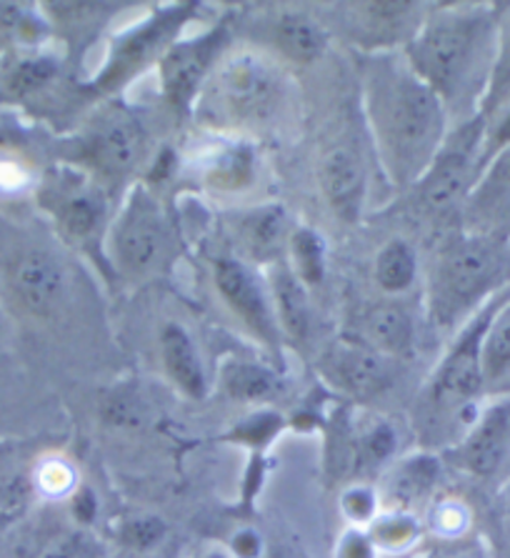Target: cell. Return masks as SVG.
Segmentation results:
<instances>
[{"label":"cell","mask_w":510,"mask_h":558,"mask_svg":"<svg viewBox=\"0 0 510 558\" xmlns=\"http://www.w3.org/2000/svg\"><path fill=\"white\" fill-rule=\"evenodd\" d=\"M365 75L368 121L382 166L396 183H418L448 135V108L408 63L380 58Z\"/></svg>","instance_id":"cell-1"},{"label":"cell","mask_w":510,"mask_h":558,"mask_svg":"<svg viewBox=\"0 0 510 558\" xmlns=\"http://www.w3.org/2000/svg\"><path fill=\"white\" fill-rule=\"evenodd\" d=\"M498 44V15L490 8L440 11L408 40L405 63L446 108L473 90H478L481 106Z\"/></svg>","instance_id":"cell-2"},{"label":"cell","mask_w":510,"mask_h":558,"mask_svg":"<svg viewBox=\"0 0 510 558\" xmlns=\"http://www.w3.org/2000/svg\"><path fill=\"white\" fill-rule=\"evenodd\" d=\"M510 241L465 233L450 241L430 270V318L440 328H453L471 318L483 303L510 283Z\"/></svg>","instance_id":"cell-3"},{"label":"cell","mask_w":510,"mask_h":558,"mask_svg":"<svg viewBox=\"0 0 510 558\" xmlns=\"http://www.w3.org/2000/svg\"><path fill=\"white\" fill-rule=\"evenodd\" d=\"M283 98V73L258 53L220 58L201 90L198 111L212 125L243 129L268 121Z\"/></svg>","instance_id":"cell-4"},{"label":"cell","mask_w":510,"mask_h":558,"mask_svg":"<svg viewBox=\"0 0 510 558\" xmlns=\"http://www.w3.org/2000/svg\"><path fill=\"white\" fill-rule=\"evenodd\" d=\"M510 295V283L503 291H498L490 301L467 318L461 336L450 345L446 359L430 380L428 401L433 409H440L453 416L458 426L465 430L473 426L478 418L481 405L478 399L486 388V374H483V341H486L488 326L496 311L503 306V301Z\"/></svg>","instance_id":"cell-5"},{"label":"cell","mask_w":510,"mask_h":558,"mask_svg":"<svg viewBox=\"0 0 510 558\" xmlns=\"http://www.w3.org/2000/svg\"><path fill=\"white\" fill-rule=\"evenodd\" d=\"M483 146H486V121L478 113L446 135L428 171L415 183L428 214L444 216L465 206L473 185L481 179Z\"/></svg>","instance_id":"cell-6"},{"label":"cell","mask_w":510,"mask_h":558,"mask_svg":"<svg viewBox=\"0 0 510 558\" xmlns=\"http://www.w3.org/2000/svg\"><path fill=\"white\" fill-rule=\"evenodd\" d=\"M113 256L125 276L150 278L173 258V231L148 189H133L113 226Z\"/></svg>","instance_id":"cell-7"},{"label":"cell","mask_w":510,"mask_h":558,"mask_svg":"<svg viewBox=\"0 0 510 558\" xmlns=\"http://www.w3.org/2000/svg\"><path fill=\"white\" fill-rule=\"evenodd\" d=\"M193 13V3L170 5L153 13L150 19L123 33V36H118L110 46L106 65L100 68L98 78L93 81V93L123 88L127 81H133L148 65L158 63L166 56V50L175 44L178 33L191 21Z\"/></svg>","instance_id":"cell-8"},{"label":"cell","mask_w":510,"mask_h":558,"mask_svg":"<svg viewBox=\"0 0 510 558\" xmlns=\"http://www.w3.org/2000/svg\"><path fill=\"white\" fill-rule=\"evenodd\" d=\"M228 46V31L223 25L203 33L198 38L175 40L158 61V75L163 96L175 111L189 113L195 98L210 78L212 68L223 58Z\"/></svg>","instance_id":"cell-9"},{"label":"cell","mask_w":510,"mask_h":558,"mask_svg":"<svg viewBox=\"0 0 510 558\" xmlns=\"http://www.w3.org/2000/svg\"><path fill=\"white\" fill-rule=\"evenodd\" d=\"M143 154H146V133L141 121L118 108L96 118L83 138L85 160L108 179L131 173L141 163Z\"/></svg>","instance_id":"cell-10"},{"label":"cell","mask_w":510,"mask_h":558,"mask_svg":"<svg viewBox=\"0 0 510 558\" xmlns=\"http://www.w3.org/2000/svg\"><path fill=\"white\" fill-rule=\"evenodd\" d=\"M8 286L19 306L36 318H50L65 301V270L42 248H23L8 260Z\"/></svg>","instance_id":"cell-11"},{"label":"cell","mask_w":510,"mask_h":558,"mask_svg":"<svg viewBox=\"0 0 510 558\" xmlns=\"http://www.w3.org/2000/svg\"><path fill=\"white\" fill-rule=\"evenodd\" d=\"M320 374L330 386L353 399H371L380 396L393 384V374L382 353L363 341H336L320 359Z\"/></svg>","instance_id":"cell-12"},{"label":"cell","mask_w":510,"mask_h":558,"mask_svg":"<svg viewBox=\"0 0 510 558\" xmlns=\"http://www.w3.org/2000/svg\"><path fill=\"white\" fill-rule=\"evenodd\" d=\"M212 281L220 299L233 311V316L258 336L263 343L278 345V324L276 313L263 293L260 283L238 258H216L212 260Z\"/></svg>","instance_id":"cell-13"},{"label":"cell","mask_w":510,"mask_h":558,"mask_svg":"<svg viewBox=\"0 0 510 558\" xmlns=\"http://www.w3.org/2000/svg\"><path fill=\"white\" fill-rule=\"evenodd\" d=\"M510 456V396L481 409L456 448L458 466L478 478L496 476Z\"/></svg>","instance_id":"cell-14"},{"label":"cell","mask_w":510,"mask_h":558,"mask_svg":"<svg viewBox=\"0 0 510 558\" xmlns=\"http://www.w3.org/2000/svg\"><path fill=\"white\" fill-rule=\"evenodd\" d=\"M463 210L471 233L510 241V146L483 166Z\"/></svg>","instance_id":"cell-15"},{"label":"cell","mask_w":510,"mask_h":558,"mask_svg":"<svg viewBox=\"0 0 510 558\" xmlns=\"http://www.w3.org/2000/svg\"><path fill=\"white\" fill-rule=\"evenodd\" d=\"M42 198H46L48 210L58 221V228L71 241L85 243L98 233L106 208L96 191H88L81 183H65L50 185V189L42 191Z\"/></svg>","instance_id":"cell-16"},{"label":"cell","mask_w":510,"mask_h":558,"mask_svg":"<svg viewBox=\"0 0 510 558\" xmlns=\"http://www.w3.org/2000/svg\"><path fill=\"white\" fill-rule=\"evenodd\" d=\"M320 189L338 218L348 223L359 221L365 198V171L351 150L338 148L323 158Z\"/></svg>","instance_id":"cell-17"},{"label":"cell","mask_w":510,"mask_h":558,"mask_svg":"<svg viewBox=\"0 0 510 558\" xmlns=\"http://www.w3.org/2000/svg\"><path fill=\"white\" fill-rule=\"evenodd\" d=\"M160 356L173 384L191 399H206L208 380L198 356V349L191 341L189 331L178 324H166L160 331Z\"/></svg>","instance_id":"cell-18"},{"label":"cell","mask_w":510,"mask_h":558,"mask_svg":"<svg viewBox=\"0 0 510 558\" xmlns=\"http://www.w3.org/2000/svg\"><path fill=\"white\" fill-rule=\"evenodd\" d=\"M363 343L378 353L408 356L413 349V320L398 303H378L363 313Z\"/></svg>","instance_id":"cell-19"},{"label":"cell","mask_w":510,"mask_h":558,"mask_svg":"<svg viewBox=\"0 0 510 558\" xmlns=\"http://www.w3.org/2000/svg\"><path fill=\"white\" fill-rule=\"evenodd\" d=\"M58 75V61L42 53H28L15 58L0 71V98L11 104L36 98Z\"/></svg>","instance_id":"cell-20"},{"label":"cell","mask_w":510,"mask_h":558,"mask_svg":"<svg viewBox=\"0 0 510 558\" xmlns=\"http://www.w3.org/2000/svg\"><path fill=\"white\" fill-rule=\"evenodd\" d=\"M274 44L295 63L318 61L326 50L328 36L318 21L303 13H280L274 23Z\"/></svg>","instance_id":"cell-21"},{"label":"cell","mask_w":510,"mask_h":558,"mask_svg":"<svg viewBox=\"0 0 510 558\" xmlns=\"http://www.w3.org/2000/svg\"><path fill=\"white\" fill-rule=\"evenodd\" d=\"M238 233H241L238 239L243 248L258 260H276L283 253L286 243L291 241L286 231V214L276 206L251 210L238 223Z\"/></svg>","instance_id":"cell-22"},{"label":"cell","mask_w":510,"mask_h":558,"mask_svg":"<svg viewBox=\"0 0 510 558\" xmlns=\"http://www.w3.org/2000/svg\"><path fill=\"white\" fill-rule=\"evenodd\" d=\"M274 295L280 328L293 341H305L311 333V303L308 293L301 278H298L291 266L280 264L274 274Z\"/></svg>","instance_id":"cell-23"},{"label":"cell","mask_w":510,"mask_h":558,"mask_svg":"<svg viewBox=\"0 0 510 558\" xmlns=\"http://www.w3.org/2000/svg\"><path fill=\"white\" fill-rule=\"evenodd\" d=\"M28 453L15 441H0V513H19L33 494Z\"/></svg>","instance_id":"cell-24"},{"label":"cell","mask_w":510,"mask_h":558,"mask_svg":"<svg viewBox=\"0 0 510 558\" xmlns=\"http://www.w3.org/2000/svg\"><path fill=\"white\" fill-rule=\"evenodd\" d=\"M223 388L235 401H266L278 393V376L274 371L248 361H231L223 368Z\"/></svg>","instance_id":"cell-25"},{"label":"cell","mask_w":510,"mask_h":558,"mask_svg":"<svg viewBox=\"0 0 510 558\" xmlns=\"http://www.w3.org/2000/svg\"><path fill=\"white\" fill-rule=\"evenodd\" d=\"M418 274V258L405 241H388L378 251L376 258V281L386 293H401L411 289Z\"/></svg>","instance_id":"cell-26"},{"label":"cell","mask_w":510,"mask_h":558,"mask_svg":"<svg viewBox=\"0 0 510 558\" xmlns=\"http://www.w3.org/2000/svg\"><path fill=\"white\" fill-rule=\"evenodd\" d=\"M288 248L293 253L291 270L301 278L305 289L320 286L326 278V246H323L320 235L313 228H295Z\"/></svg>","instance_id":"cell-27"},{"label":"cell","mask_w":510,"mask_h":558,"mask_svg":"<svg viewBox=\"0 0 510 558\" xmlns=\"http://www.w3.org/2000/svg\"><path fill=\"white\" fill-rule=\"evenodd\" d=\"M510 371V295L493 316L483 341V374L486 384L500 380Z\"/></svg>","instance_id":"cell-28"},{"label":"cell","mask_w":510,"mask_h":558,"mask_svg":"<svg viewBox=\"0 0 510 558\" xmlns=\"http://www.w3.org/2000/svg\"><path fill=\"white\" fill-rule=\"evenodd\" d=\"M508 106H510V33L508 36H500L496 61H493L486 90H483V98L478 106V116L488 125L490 121H496Z\"/></svg>","instance_id":"cell-29"},{"label":"cell","mask_w":510,"mask_h":558,"mask_svg":"<svg viewBox=\"0 0 510 558\" xmlns=\"http://www.w3.org/2000/svg\"><path fill=\"white\" fill-rule=\"evenodd\" d=\"M353 13H359V21L365 23L368 33L382 31H401L403 25L413 19L418 5L408 0H376V3H355L351 5Z\"/></svg>","instance_id":"cell-30"},{"label":"cell","mask_w":510,"mask_h":558,"mask_svg":"<svg viewBox=\"0 0 510 558\" xmlns=\"http://www.w3.org/2000/svg\"><path fill=\"white\" fill-rule=\"evenodd\" d=\"M436 478H438L436 461L430 459L408 461L393 478V496L398 498V504L403 506L418 501V498H423V494L430 492L433 484H436Z\"/></svg>","instance_id":"cell-31"},{"label":"cell","mask_w":510,"mask_h":558,"mask_svg":"<svg viewBox=\"0 0 510 558\" xmlns=\"http://www.w3.org/2000/svg\"><path fill=\"white\" fill-rule=\"evenodd\" d=\"M393 448H396L393 428L388 424H373L371 428H365L353 444L355 469L380 466V463L393 453Z\"/></svg>","instance_id":"cell-32"},{"label":"cell","mask_w":510,"mask_h":558,"mask_svg":"<svg viewBox=\"0 0 510 558\" xmlns=\"http://www.w3.org/2000/svg\"><path fill=\"white\" fill-rule=\"evenodd\" d=\"M42 33V19L23 3H0V36H11L21 44H36Z\"/></svg>","instance_id":"cell-33"},{"label":"cell","mask_w":510,"mask_h":558,"mask_svg":"<svg viewBox=\"0 0 510 558\" xmlns=\"http://www.w3.org/2000/svg\"><path fill=\"white\" fill-rule=\"evenodd\" d=\"M166 536V523L158 519V515H133L121 526V541L125 546L138 548V551H146V548L156 546Z\"/></svg>","instance_id":"cell-34"},{"label":"cell","mask_w":510,"mask_h":558,"mask_svg":"<svg viewBox=\"0 0 510 558\" xmlns=\"http://www.w3.org/2000/svg\"><path fill=\"white\" fill-rule=\"evenodd\" d=\"M415 534H418V526H415V521L405 513L386 515V519H380L376 526H373V541H378L380 546L388 548L411 544Z\"/></svg>","instance_id":"cell-35"},{"label":"cell","mask_w":510,"mask_h":558,"mask_svg":"<svg viewBox=\"0 0 510 558\" xmlns=\"http://www.w3.org/2000/svg\"><path fill=\"white\" fill-rule=\"evenodd\" d=\"M251 154L245 148H235L231 154L220 158L216 171L210 173V179L218 185H228V189H238V185L251 179Z\"/></svg>","instance_id":"cell-36"},{"label":"cell","mask_w":510,"mask_h":558,"mask_svg":"<svg viewBox=\"0 0 510 558\" xmlns=\"http://www.w3.org/2000/svg\"><path fill=\"white\" fill-rule=\"evenodd\" d=\"M33 486L48 496H63L73 486V471L63 461H46L33 471Z\"/></svg>","instance_id":"cell-37"},{"label":"cell","mask_w":510,"mask_h":558,"mask_svg":"<svg viewBox=\"0 0 510 558\" xmlns=\"http://www.w3.org/2000/svg\"><path fill=\"white\" fill-rule=\"evenodd\" d=\"M40 558H98V546L85 534H65L50 541Z\"/></svg>","instance_id":"cell-38"},{"label":"cell","mask_w":510,"mask_h":558,"mask_svg":"<svg viewBox=\"0 0 510 558\" xmlns=\"http://www.w3.org/2000/svg\"><path fill=\"white\" fill-rule=\"evenodd\" d=\"M508 146H510V106L496 118V121H490L486 125V146H483V166H486L493 156L500 154V150L508 148Z\"/></svg>","instance_id":"cell-39"},{"label":"cell","mask_w":510,"mask_h":558,"mask_svg":"<svg viewBox=\"0 0 510 558\" xmlns=\"http://www.w3.org/2000/svg\"><path fill=\"white\" fill-rule=\"evenodd\" d=\"M343 511L351 515L353 521H368L376 513V496L368 488H351L343 498Z\"/></svg>","instance_id":"cell-40"},{"label":"cell","mask_w":510,"mask_h":558,"mask_svg":"<svg viewBox=\"0 0 510 558\" xmlns=\"http://www.w3.org/2000/svg\"><path fill=\"white\" fill-rule=\"evenodd\" d=\"M465 521H467V513L463 506H458V504L440 506V511H438V529L440 531H446V534H458V531L465 526Z\"/></svg>","instance_id":"cell-41"},{"label":"cell","mask_w":510,"mask_h":558,"mask_svg":"<svg viewBox=\"0 0 510 558\" xmlns=\"http://www.w3.org/2000/svg\"><path fill=\"white\" fill-rule=\"evenodd\" d=\"M371 556H373L371 541L363 534H348L338 551V558H371Z\"/></svg>","instance_id":"cell-42"},{"label":"cell","mask_w":510,"mask_h":558,"mask_svg":"<svg viewBox=\"0 0 510 558\" xmlns=\"http://www.w3.org/2000/svg\"><path fill=\"white\" fill-rule=\"evenodd\" d=\"M235 551L245 558L255 556V551H258V538H255V534H251V531L248 534H241L235 538Z\"/></svg>","instance_id":"cell-43"},{"label":"cell","mask_w":510,"mask_h":558,"mask_svg":"<svg viewBox=\"0 0 510 558\" xmlns=\"http://www.w3.org/2000/svg\"><path fill=\"white\" fill-rule=\"evenodd\" d=\"M280 558H298V554H293V551H286V554H280Z\"/></svg>","instance_id":"cell-44"},{"label":"cell","mask_w":510,"mask_h":558,"mask_svg":"<svg viewBox=\"0 0 510 558\" xmlns=\"http://www.w3.org/2000/svg\"><path fill=\"white\" fill-rule=\"evenodd\" d=\"M210 558H223V556H210Z\"/></svg>","instance_id":"cell-45"}]
</instances>
